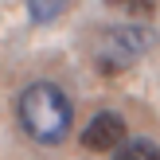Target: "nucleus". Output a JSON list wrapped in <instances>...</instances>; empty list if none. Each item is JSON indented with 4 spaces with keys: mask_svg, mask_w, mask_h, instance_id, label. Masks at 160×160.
Segmentation results:
<instances>
[{
    "mask_svg": "<svg viewBox=\"0 0 160 160\" xmlns=\"http://www.w3.org/2000/svg\"><path fill=\"white\" fill-rule=\"evenodd\" d=\"M16 113H20L23 133H28L35 145H47V148L62 145V141L70 137V125H74V106H70V98L55 82H31V86H23Z\"/></svg>",
    "mask_w": 160,
    "mask_h": 160,
    "instance_id": "f257e3e1",
    "label": "nucleus"
},
{
    "mask_svg": "<svg viewBox=\"0 0 160 160\" xmlns=\"http://www.w3.org/2000/svg\"><path fill=\"white\" fill-rule=\"evenodd\" d=\"M152 47V31L141 23H125V28H102L94 39V62L102 74H121L129 70L141 55Z\"/></svg>",
    "mask_w": 160,
    "mask_h": 160,
    "instance_id": "f03ea898",
    "label": "nucleus"
},
{
    "mask_svg": "<svg viewBox=\"0 0 160 160\" xmlns=\"http://www.w3.org/2000/svg\"><path fill=\"white\" fill-rule=\"evenodd\" d=\"M125 141H129L125 137V117L113 113V109L94 113L82 129V148H90V152H117Z\"/></svg>",
    "mask_w": 160,
    "mask_h": 160,
    "instance_id": "7ed1b4c3",
    "label": "nucleus"
},
{
    "mask_svg": "<svg viewBox=\"0 0 160 160\" xmlns=\"http://www.w3.org/2000/svg\"><path fill=\"white\" fill-rule=\"evenodd\" d=\"M113 160H160V145L148 137H133L113 152Z\"/></svg>",
    "mask_w": 160,
    "mask_h": 160,
    "instance_id": "20e7f679",
    "label": "nucleus"
},
{
    "mask_svg": "<svg viewBox=\"0 0 160 160\" xmlns=\"http://www.w3.org/2000/svg\"><path fill=\"white\" fill-rule=\"evenodd\" d=\"M23 4H28V16L35 23H55L70 8V0H23Z\"/></svg>",
    "mask_w": 160,
    "mask_h": 160,
    "instance_id": "39448f33",
    "label": "nucleus"
},
{
    "mask_svg": "<svg viewBox=\"0 0 160 160\" xmlns=\"http://www.w3.org/2000/svg\"><path fill=\"white\" fill-rule=\"evenodd\" d=\"M102 4L113 8V12L133 16V20H148V16L156 12V0H102Z\"/></svg>",
    "mask_w": 160,
    "mask_h": 160,
    "instance_id": "423d86ee",
    "label": "nucleus"
}]
</instances>
